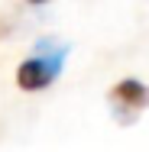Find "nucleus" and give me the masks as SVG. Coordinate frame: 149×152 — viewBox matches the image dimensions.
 <instances>
[{"instance_id":"nucleus-2","label":"nucleus","mask_w":149,"mask_h":152,"mask_svg":"<svg viewBox=\"0 0 149 152\" xmlns=\"http://www.w3.org/2000/svg\"><path fill=\"white\" fill-rule=\"evenodd\" d=\"M110 100L114 107H130V110H143L149 107V88L136 78H123L120 84L110 88Z\"/></svg>"},{"instance_id":"nucleus-1","label":"nucleus","mask_w":149,"mask_h":152,"mask_svg":"<svg viewBox=\"0 0 149 152\" xmlns=\"http://www.w3.org/2000/svg\"><path fill=\"white\" fill-rule=\"evenodd\" d=\"M65 55H68V45L59 42L55 36L39 39L36 49H32V55L16 65V84L23 91H42V88H49L59 78L62 65H65Z\"/></svg>"}]
</instances>
